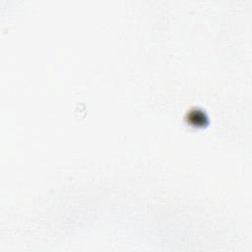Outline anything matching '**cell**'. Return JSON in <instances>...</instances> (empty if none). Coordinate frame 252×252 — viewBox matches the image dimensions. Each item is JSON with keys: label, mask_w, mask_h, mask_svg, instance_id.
<instances>
[{"label": "cell", "mask_w": 252, "mask_h": 252, "mask_svg": "<svg viewBox=\"0 0 252 252\" xmlns=\"http://www.w3.org/2000/svg\"><path fill=\"white\" fill-rule=\"evenodd\" d=\"M208 118L209 117L207 116L206 112L198 108L189 109L185 115V119H187L188 122L193 124L194 126H198V125H201L202 127L207 126Z\"/></svg>", "instance_id": "cell-1"}]
</instances>
